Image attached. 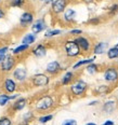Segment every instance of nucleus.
Instances as JSON below:
<instances>
[{
    "label": "nucleus",
    "instance_id": "nucleus-3",
    "mask_svg": "<svg viewBox=\"0 0 118 125\" xmlns=\"http://www.w3.org/2000/svg\"><path fill=\"white\" fill-rule=\"evenodd\" d=\"M87 86L88 85L85 81H82V80H78V81H76L74 84L70 86V92H72L73 95H75V96H81L83 93L86 92Z\"/></svg>",
    "mask_w": 118,
    "mask_h": 125
},
{
    "label": "nucleus",
    "instance_id": "nucleus-5",
    "mask_svg": "<svg viewBox=\"0 0 118 125\" xmlns=\"http://www.w3.org/2000/svg\"><path fill=\"white\" fill-rule=\"evenodd\" d=\"M104 80L107 82H116L118 80V69L116 67H109L104 71Z\"/></svg>",
    "mask_w": 118,
    "mask_h": 125
},
{
    "label": "nucleus",
    "instance_id": "nucleus-20",
    "mask_svg": "<svg viewBox=\"0 0 118 125\" xmlns=\"http://www.w3.org/2000/svg\"><path fill=\"white\" fill-rule=\"evenodd\" d=\"M93 61H94V58H87V59H82V61H79V62H76L74 66H73V69H77V68H79V67L83 66V65L92 64Z\"/></svg>",
    "mask_w": 118,
    "mask_h": 125
},
{
    "label": "nucleus",
    "instance_id": "nucleus-22",
    "mask_svg": "<svg viewBox=\"0 0 118 125\" xmlns=\"http://www.w3.org/2000/svg\"><path fill=\"white\" fill-rule=\"evenodd\" d=\"M114 108H115L114 101H107V103H105V105H104V107H103V110L105 111L106 113H112L113 110H114Z\"/></svg>",
    "mask_w": 118,
    "mask_h": 125
},
{
    "label": "nucleus",
    "instance_id": "nucleus-10",
    "mask_svg": "<svg viewBox=\"0 0 118 125\" xmlns=\"http://www.w3.org/2000/svg\"><path fill=\"white\" fill-rule=\"evenodd\" d=\"M33 20H34V15L31 14L30 12H25L22 14L20 19V23H21V26L22 27H26L27 25H29L33 23Z\"/></svg>",
    "mask_w": 118,
    "mask_h": 125
},
{
    "label": "nucleus",
    "instance_id": "nucleus-44",
    "mask_svg": "<svg viewBox=\"0 0 118 125\" xmlns=\"http://www.w3.org/2000/svg\"><path fill=\"white\" fill-rule=\"evenodd\" d=\"M0 1H1V0H0Z\"/></svg>",
    "mask_w": 118,
    "mask_h": 125
},
{
    "label": "nucleus",
    "instance_id": "nucleus-23",
    "mask_svg": "<svg viewBox=\"0 0 118 125\" xmlns=\"http://www.w3.org/2000/svg\"><path fill=\"white\" fill-rule=\"evenodd\" d=\"M15 97H16V96H8V95H4V94L0 95V106H6L8 101L10 99H12V98H15Z\"/></svg>",
    "mask_w": 118,
    "mask_h": 125
},
{
    "label": "nucleus",
    "instance_id": "nucleus-19",
    "mask_svg": "<svg viewBox=\"0 0 118 125\" xmlns=\"http://www.w3.org/2000/svg\"><path fill=\"white\" fill-rule=\"evenodd\" d=\"M25 106H26V99L25 98H20V99H17L14 103L13 109H14V110H22Z\"/></svg>",
    "mask_w": 118,
    "mask_h": 125
},
{
    "label": "nucleus",
    "instance_id": "nucleus-31",
    "mask_svg": "<svg viewBox=\"0 0 118 125\" xmlns=\"http://www.w3.org/2000/svg\"><path fill=\"white\" fill-rule=\"evenodd\" d=\"M62 125H77V122L75 120H66Z\"/></svg>",
    "mask_w": 118,
    "mask_h": 125
},
{
    "label": "nucleus",
    "instance_id": "nucleus-21",
    "mask_svg": "<svg viewBox=\"0 0 118 125\" xmlns=\"http://www.w3.org/2000/svg\"><path fill=\"white\" fill-rule=\"evenodd\" d=\"M107 57H108L109 59H115L118 57V49L116 46H114V48H111L108 51H107Z\"/></svg>",
    "mask_w": 118,
    "mask_h": 125
},
{
    "label": "nucleus",
    "instance_id": "nucleus-14",
    "mask_svg": "<svg viewBox=\"0 0 118 125\" xmlns=\"http://www.w3.org/2000/svg\"><path fill=\"white\" fill-rule=\"evenodd\" d=\"M33 54L36 57H43L47 54V49L44 48V45H42V44H39L33 50Z\"/></svg>",
    "mask_w": 118,
    "mask_h": 125
},
{
    "label": "nucleus",
    "instance_id": "nucleus-28",
    "mask_svg": "<svg viewBox=\"0 0 118 125\" xmlns=\"http://www.w3.org/2000/svg\"><path fill=\"white\" fill-rule=\"evenodd\" d=\"M52 119H53V115H52V114H48V115L41 116V118L39 119V122H40V123H47V122L51 121Z\"/></svg>",
    "mask_w": 118,
    "mask_h": 125
},
{
    "label": "nucleus",
    "instance_id": "nucleus-30",
    "mask_svg": "<svg viewBox=\"0 0 118 125\" xmlns=\"http://www.w3.org/2000/svg\"><path fill=\"white\" fill-rule=\"evenodd\" d=\"M0 125H11V120L8 118H3L0 120Z\"/></svg>",
    "mask_w": 118,
    "mask_h": 125
},
{
    "label": "nucleus",
    "instance_id": "nucleus-32",
    "mask_svg": "<svg viewBox=\"0 0 118 125\" xmlns=\"http://www.w3.org/2000/svg\"><path fill=\"white\" fill-rule=\"evenodd\" d=\"M70 35H81L82 33V30L81 29H72L69 31Z\"/></svg>",
    "mask_w": 118,
    "mask_h": 125
},
{
    "label": "nucleus",
    "instance_id": "nucleus-7",
    "mask_svg": "<svg viewBox=\"0 0 118 125\" xmlns=\"http://www.w3.org/2000/svg\"><path fill=\"white\" fill-rule=\"evenodd\" d=\"M46 28H47V24H46V22H44V20H42V19L37 20L33 24V26H31V30H33V32L35 33V35L41 32V31L44 30Z\"/></svg>",
    "mask_w": 118,
    "mask_h": 125
},
{
    "label": "nucleus",
    "instance_id": "nucleus-34",
    "mask_svg": "<svg viewBox=\"0 0 118 125\" xmlns=\"http://www.w3.org/2000/svg\"><path fill=\"white\" fill-rule=\"evenodd\" d=\"M7 51H8L7 46H4V48H1V49H0V55H4Z\"/></svg>",
    "mask_w": 118,
    "mask_h": 125
},
{
    "label": "nucleus",
    "instance_id": "nucleus-18",
    "mask_svg": "<svg viewBox=\"0 0 118 125\" xmlns=\"http://www.w3.org/2000/svg\"><path fill=\"white\" fill-rule=\"evenodd\" d=\"M36 41V36L35 33H27V35L25 36L24 38H23V44H28V45H30L31 43H34Z\"/></svg>",
    "mask_w": 118,
    "mask_h": 125
},
{
    "label": "nucleus",
    "instance_id": "nucleus-4",
    "mask_svg": "<svg viewBox=\"0 0 118 125\" xmlns=\"http://www.w3.org/2000/svg\"><path fill=\"white\" fill-rule=\"evenodd\" d=\"M67 3H68L67 0H54V1L51 3L52 12L55 13V14H61V13L65 12Z\"/></svg>",
    "mask_w": 118,
    "mask_h": 125
},
{
    "label": "nucleus",
    "instance_id": "nucleus-35",
    "mask_svg": "<svg viewBox=\"0 0 118 125\" xmlns=\"http://www.w3.org/2000/svg\"><path fill=\"white\" fill-rule=\"evenodd\" d=\"M103 125H114V122L111 121V120H107V121H106Z\"/></svg>",
    "mask_w": 118,
    "mask_h": 125
},
{
    "label": "nucleus",
    "instance_id": "nucleus-13",
    "mask_svg": "<svg viewBox=\"0 0 118 125\" xmlns=\"http://www.w3.org/2000/svg\"><path fill=\"white\" fill-rule=\"evenodd\" d=\"M13 75H14V78L16 80H19V81H24V80L26 79V75H27V71H26L25 68L20 67V68L15 69Z\"/></svg>",
    "mask_w": 118,
    "mask_h": 125
},
{
    "label": "nucleus",
    "instance_id": "nucleus-41",
    "mask_svg": "<svg viewBox=\"0 0 118 125\" xmlns=\"http://www.w3.org/2000/svg\"><path fill=\"white\" fill-rule=\"evenodd\" d=\"M86 125H96L95 123H88V124H86Z\"/></svg>",
    "mask_w": 118,
    "mask_h": 125
},
{
    "label": "nucleus",
    "instance_id": "nucleus-8",
    "mask_svg": "<svg viewBox=\"0 0 118 125\" xmlns=\"http://www.w3.org/2000/svg\"><path fill=\"white\" fill-rule=\"evenodd\" d=\"M76 42L78 43V45H79V48H80V50H81V51H83V52H88L89 50H90L91 43H90V41H89L87 38L81 37V36H80V37L76 38Z\"/></svg>",
    "mask_w": 118,
    "mask_h": 125
},
{
    "label": "nucleus",
    "instance_id": "nucleus-27",
    "mask_svg": "<svg viewBox=\"0 0 118 125\" xmlns=\"http://www.w3.org/2000/svg\"><path fill=\"white\" fill-rule=\"evenodd\" d=\"M108 91H109V88L107 85H100V86L96 88V93L100 94V95H103V94H105V93H108Z\"/></svg>",
    "mask_w": 118,
    "mask_h": 125
},
{
    "label": "nucleus",
    "instance_id": "nucleus-17",
    "mask_svg": "<svg viewBox=\"0 0 118 125\" xmlns=\"http://www.w3.org/2000/svg\"><path fill=\"white\" fill-rule=\"evenodd\" d=\"M73 79H74V73H73L72 71L66 72V73L64 74V77L62 78V84H63V85L69 84V83L73 81Z\"/></svg>",
    "mask_w": 118,
    "mask_h": 125
},
{
    "label": "nucleus",
    "instance_id": "nucleus-37",
    "mask_svg": "<svg viewBox=\"0 0 118 125\" xmlns=\"http://www.w3.org/2000/svg\"><path fill=\"white\" fill-rule=\"evenodd\" d=\"M3 16H4V12L2 11L1 9H0V19H2V17H3Z\"/></svg>",
    "mask_w": 118,
    "mask_h": 125
},
{
    "label": "nucleus",
    "instance_id": "nucleus-24",
    "mask_svg": "<svg viewBox=\"0 0 118 125\" xmlns=\"http://www.w3.org/2000/svg\"><path fill=\"white\" fill-rule=\"evenodd\" d=\"M62 33V30L60 29H53V30H49L46 32V38H52V37H55L57 35H61Z\"/></svg>",
    "mask_w": 118,
    "mask_h": 125
},
{
    "label": "nucleus",
    "instance_id": "nucleus-16",
    "mask_svg": "<svg viewBox=\"0 0 118 125\" xmlns=\"http://www.w3.org/2000/svg\"><path fill=\"white\" fill-rule=\"evenodd\" d=\"M76 17V11L74 9H66L64 12V20L66 22H72Z\"/></svg>",
    "mask_w": 118,
    "mask_h": 125
},
{
    "label": "nucleus",
    "instance_id": "nucleus-29",
    "mask_svg": "<svg viewBox=\"0 0 118 125\" xmlns=\"http://www.w3.org/2000/svg\"><path fill=\"white\" fill-rule=\"evenodd\" d=\"M117 12H118V3H115V4H113L111 7V9H109V14L114 15L115 13H117Z\"/></svg>",
    "mask_w": 118,
    "mask_h": 125
},
{
    "label": "nucleus",
    "instance_id": "nucleus-11",
    "mask_svg": "<svg viewBox=\"0 0 118 125\" xmlns=\"http://www.w3.org/2000/svg\"><path fill=\"white\" fill-rule=\"evenodd\" d=\"M47 72L50 74H56L57 72L61 70V66H60V62L56 61H53L51 62H49L47 65Z\"/></svg>",
    "mask_w": 118,
    "mask_h": 125
},
{
    "label": "nucleus",
    "instance_id": "nucleus-6",
    "mask_svg": "<svg viewBox=\"0 0 118 125\" xmlns=\"http://www.w3.org/2000/svg\"><path fill=\"white\" fill-rule=\"evenodd\" d=\"M33 83L35 86H46L49 83V77L44 73H38L33 77Z\"/></svg>",
    "mask_w": 118,
    "mask_h": 125
},
{
    "label": "nucleus",
    "instance_id": "nucleus-43",
    "mask_svg": "<svg viewBox=\"0 0 118 125\" xmlns=\"http://www.w3.org/2000/svg\"><path fill=\"white\" fill-rule=\"evenodd\" d=\"M40 1H44V0H40Z\"/></svg>",
    "mask_w": 118,
    "mask_h": 125
},
{
    "label": "nucleus",
    "instance_id": "nucleus-36",
    "mask_svg": "<svg viewBox=\"0 0 118 125\" xmlns=\"http://www.w3.org/2000/svg\"><path fill=\"white\" fill-rule=\"evenodd\" d=\"M90 23H93V24H98V23H99V20H98V19H96V20H91Z\"/></svg>",
    "mask_w": 118,
    "mask_h": 125
},
{
    "label": "nucleus",
    "instance_id": "nucleus-40",
    "mask_svg": "<svg viewBox=\"0 0 118 125\" xmlns=\"http://www.w3.org/2000/svg\"><path fill=\"white\" fill-rule=\"evenodd\" d=\"M53 1H54V0H44L43 2H46V3H52Z\"/></svg>",
    "mask_w": 118,
    "mask_h": 125
},
{
    "label": "nucleus",
    "instance_id": "nucleus-38",
    "mask_svg": "<svg viewBox=\"0 0 118 125\" xmlns=\"http://www.w3.org/2000/svg\"><path fill=\"white\" fill-rule=\"evenodd\" d=\"M4 58H6V56H4V55H0V62H3V59H4Z\"/></svg>",
    "mask_w": 118,
    "mask_h": 125
},
{
    "label": "nucleus",
    "instance_id": "nucleus-42",
    "mask_svg": "<svg viewBox=\"0 0 118 125\" xmlns=\"http://www.w3.org/2000/svg\"><path fill=\"white\" fill-rule=\"evenodd\" d=\"M115 46H116V48L118 49V43H117V44H116V45H115Z\"/></svg>",
    "mask_w": 118,
    "mask_h": 125
},
{
    "label": "nucleus",
    "instance_id": "nucleus-39",
    "mask_svg": "<svg viewBox=\"0 0 118 125\" xmlns=\"http://www.w3.org/2000/svg\"><path fill=\"white\" fill-rule=\"evenodd\" d=\"M95 104H98V101H91V103H89V106H94Z\"/></svg>",
    "mask_w": 118,
    "mask_h": 125
},
{
    "label": "nucleus",
    "instance_id": "nucleus-25",
    "mask_svg": "<svg viewBox=\"0 0 118 125\" xmlns=\"http://www.w3.org/2000/svg\"><path fill=\"white\" fill-rule=\"evenodd\" d=\"M87 71H88V73H90V74H93V73H95L96 71H98V66H96L95 64H89L88 66H87Z\"/></svg>",
    "mask_w": 118,
    "mask_h": 125
},
{
    "label": "nucleus",
    "instance_id": "nucleus-1",
    "mask_svg": "<svg viewBox=\"0 0 118 125\" xmlns=\"http://www.w3.org/2000/svg\"><path fill=\"white\" fill-rule=\"evenodd\" d=\"M64 49L65 53L68 57H76L80 54V48L76 40H67L64 43Z\"/></svg>",
    "mask_w": 118,
    "mask_h": 125
},
{
    "label": "nucleus",
    "instance_id": "nucleus-2",
    "mask_svg": "<svg viewBox=\"0 0 118 125\" xmlns=\"http://www.w3.org/2000/svg\"><path fill=\"white\" fill-rule=\"evenodd\" d=\"M53 104H54V101H53V98H52L51 96L44 95L37 101L36 108H37L38 110H48V109H50L52 106H53Z\"/></svg>",
    "mask_w": 118,
    "mask_h": 125
},
{
    "label": "nucleus",
    "instance_id": "nucleus-26",
    "mask_svg": "<svg viewBox=\"0 0 118 125\" xmlns=\"http://www.w3.org/2000/svg\"><path fill=\"white\" fill-rule=\"evenodd\" d=\"M28 48H29V45H28V44H22V45L17 46V48L15 49L14 51H13V53H14V54L22 53V52H24V51H26V50H28Z\"/></svg>",
    "mask_w": 118,
    "mask_h": 125
},
{
    "label": "nucleus",
    "instance_id": "nucleus-12",
    "mask_svg": "<svg viewBox=\"0 0 118 125\" xmlns=\"http://www.w3.org/2000/svg\"><path fill=\"white\" fill-rule=\"evenodd\" d=\"M107 48H108V43L107 42H99L95 44L93 49V53L95 55H101V54H104L107 51Z\"/></svg>",
    "mask_w": 118,
    "mask_h": 125
},
{
    "label": "nucleus",
    "instance_id": "nucleus-9",
    "mask_svg": "<svg viewBox=\"0 0 118 125\" xmlns=\"http://www.w3.org/2000/svg\"><path fill=\"white\" fill-rule=\"evenodd\" d=\"M14 64H15V59L12 56H7L3 59V62H1V68L3 71H10L14 67Z\"/></svg>",
    "mask_w": 118,
    "mask_h": 125
},
{
    "label": "nucleus",
    "instance_id": "nucleus-33",
    "mask_svg": "<svg viewBox=\"0 0 118 125\" xmlns=\"http://www.w3.org/2000/svg\"><path fill=\"white\" fill-rule=\"evenodd\" d=\"M24 2H25V0H14L12 4L13 6H22Z\"/></svg>",
    "mask_w": 118,
    "mask_h": 125
},
{
    "label": "nucleus",
    "instance_id": "nucleus-15",
    "mask_svg": "<svg viewBox=\"0 0 118 125\" xmlns=\"http://www.w3.org/2000/svg\"><path fill=\"white\" fill-rule=\"evenodd\" d=\"M3 86H4V90H6L8 93L14 92L15 88H16V85H15L14 81H13V80H11V79H7L6 81H4Z\"/></svg>",
    "mask_w": 118,
    "mask_h": 125
}]
</instances>
